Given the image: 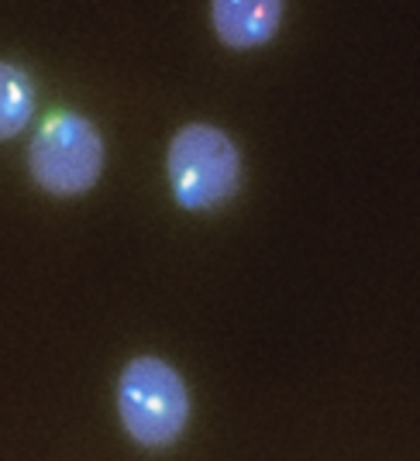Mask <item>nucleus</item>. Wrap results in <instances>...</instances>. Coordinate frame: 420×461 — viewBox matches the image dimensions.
<instances>
[{
	"label": "nucleus",
	"mask_w": 420,
	"mask_h": 461,
	"mask_svg": "<svg viewBox=\"0 0 420 461\" xmlns=\"http://www.w3.org/2000/svg\"><path fill=\"white\" fill-rule=\"evenodd\" d=\"M117 413L128 438L145 447H166L190 423V393L183 375L155 358H132L117 383Z\"/></svg>",
	"instance_id": "1"
},
{
	"label": "nucleus",
	"mask_w": 420,
	"mask_h": 461,
	"mask_svg": "<svg viewBox=\"0 0 420 461\" xmlns=\"http://www.w3.org/2000/svg\"><path fill=\"white\" fill-rule=\"evenodd\" d=\"M166 173L183 211H214L238 193L242 152L221 128L187 124L169 141Z\"/></svg>",
	"instance_id": "2"
},
{
	"label": "nucleus",
	"mask_w": 420,
	"mask_h": 461,
	"mask_svg": "<svg viewBox=\"0 0 420 461\" xmlns=\"http://www.w3.org/2000/svg\"><path fill=\"white\" fill-rule=\"evenodd\" d=\"M104 138L87 117L59 111L39 128L28 149L32 179L52 196H79L94 190L104 173Z\"/></svg>",
	"instance_id": "3"
},
{
	"label": "nucleus",
	"mask_w": 420,
	"mask_h": 461,
	"mask_svg": "<svg viewBox=\"0 0 420 461\" xmlns=\"http://www.w3.org/2000/svg\"><path fill=\"white\" fill-rule=\"evenodd\" d=\"M210 21L228 49H259L276 39L283 0H210Z\"/></svg>",
	"instance_id": "4"
},
{
	"label": "nucleus",
	"mask_w": 420,
	"mask_h": 461,
	"mask_svg": "<svg viewBox=\"0 0 420 461\" xmlns=\"http://www.w3.org/2000/svg\"><path fill=\"white\" fill-rule=\"evenodd\" d=\"M35 114V86L24 69L0 62V141L18 138Z\"/></svg>",
	"instance_id": "5"
}]
</instances>
